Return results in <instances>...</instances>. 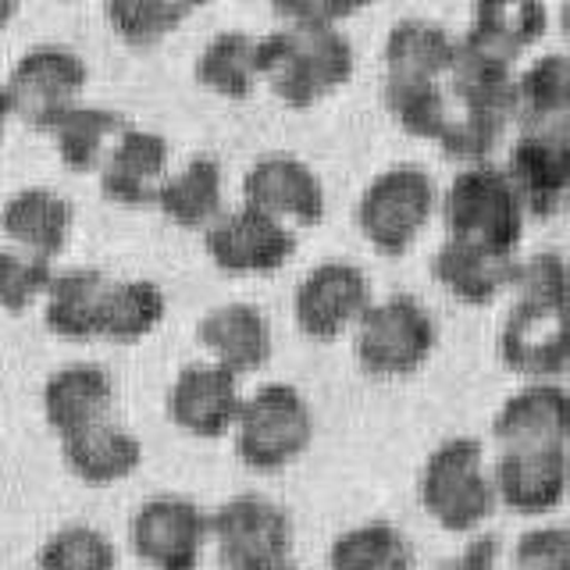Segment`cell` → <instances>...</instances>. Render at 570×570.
Here are the masks:
<instances>
[{
	"label": "cell",
	"mask_w": 570,
	"mask_h": 570,
	"mask_svg": "<svg viewBox=\"0 0 570 570\" xmlns=\"http://www.w3.org/2000/svg\"><path fill=\"white\" fill-rule=\"evenodd\" d=\"M261 79L289 107H311L317 97L350 82L356 50L338 26L285 22L257 36Z\"/></svg>",
	"instance_id": "6da1fadb"
},
{
	"label": "cell",
	"mask_w": 570,
	"mask_h": 570,
	"mask_svg": "<svg viewBox=\"0 0 570 570\" xmlns=\"http://www.w3.org/2000/svg\"><path fill=\"white\" fill-rule=\"evenodd\" d=\"M421 507L432 521L453 534H471L489 521L495 507L492 471L474 435H450L424 456L417 478Z\"/></svg>",
	"instance_id": "7a4b0ae2"
},
{
	"label": "cell",
	"mask_w": 570,
	"mask_h": 570,
	"mask_svg": "<svg viewBox=\"0 0 570 570\" xmlns=\"http://www.w3.org/2000/svg\"><path fill=\"white\" fill-rule=\"evenodd\" d=\"M528 210L517 196L503 165L481 160L463 165L450 189L442 196V222L450 228V239H463L474 246H489L499 254H513L524 236Z\"/></svg>",
	"instance_id": "3957f363"
},
{
	"label": "cell",
	"mask_w": 570,
	"mask_h": 570,
	"mask_svg": "<svg viewBox=\"0 0 570 570\" xmlns=\"http://www.w3.org/2000/svg\"><path fill=\"white\" fill-rule=\"evenodd\" d=\"M439 343V321L410 293L374 299L353 325V353L374 379L414 374Z\"/></svg>",
	"instance_id": "277c9868"
},
{
	"label": "cell",
	"mask_w": 570,
	"mask_h": 570,
	"mask_svg": "<svg viewBox=\"0 0 570 570\" xmlns=\"http://www.w3.org/2000/svg\"><path fill=\"white\" fill-rule=\"evenodd\" d=\"M435 204L439 193L432 171L414 160H400V165L382 168L364 186L356 200V225L379 254L400 257L414 246L421 228L435 214Z\"/></svg>",
	"instance_id": "5b68a950"
},
{
	"label": "cell",
	"mask_w": 570,
	"mask_h": 570,
	"mask_svg": "<svg viewBox=\"0 0 570 570\" xmlns=\"http://www.w3.org/2000/svg\"><path fill=\"white\" fill-rule=\"evenodd\" d=\"M314 439V410L289 382H264L243 400L236 417V453L254 471H282Z\"/></svg>",
	"instance_id": "8992f818"
},
{
	"label": "cell",
	"mask_w": 570,
	"mask_h": 570,
	"mask_svg": "<svg viewBox=\"0 0 570 570\" xmlns=\"http://www.w3.org/2000/svg\"><path fill=\"white\" fill-rule=\"evenodd\" d=\"M210 539L228 570H275L293 560V517L264 492H236L210 513Z\"/></svg>",
	"instance_id": "52a82bcc"
},
{
	"label": "cell",
	"mask_w": 570,
	"mask_h": 570,
	"mask_svg": "<svg viewBox=\"0 0 570 570\" xmlns=\"http://www.w3.org/2000/svg\"><path fill=\"white\" fill-rule=\"evenodd\" d=\"M86 82H89V65L82 53L68 43L50 40L22 50V58L8 71L4 94L11 104V115L50 132L71 107H79Z\"/></svg>",
	"instance_id": "ba28073f"
},
{
	"label": "cell",
	"mask_w": 570,
	"mask_h": 570,
	"mask_svg": "<svg viewBox=\"0 0 570 570\" xmlns=\"http://www.w3.org/2000/svg\"><path fill=\"white\" fill-rule=\"evenodd\" d=\"M210 539V513L183 492H154L129 517V542L157 570H196Z\"/></svg>",
	"instance_id": "9c48e42d"
},
{
	"label": "cell",
	"mask_w": 570,
	"mask_h": 570,
	"mask_svg": "<svg viewBox=\"0 0 570 570\" xmlns=\"http://www.w3.org/2000/svg\"><path fill=\"white\" fill-rule=\"evenodd\" d=\"M507 175L531 218H549L570 189V118L521 125L510 142Z\"/></svg>",
	"instance_id": "30bf717a"
},
{
	"label": "cell",
	"mask_w": 570,
	"mask_h": 570,
	"mask_svg": "<svg viewBox=\"0 0 570 570\" xmlns=\"http://www.w3.org/2000/svg\"><path fill=\"white\" fill-rule=\"evenodd\" d=\"M207 257L232 275H264L296 254V232L254 204L222 210V218L204 228Z\"/></svg>",
	"instance_id": "8fae6325"
},
{
	"label": "cell",
	"mask_w": 570,
	"mask_h": 570,
	"mask_svg": "<svg viewBox=\"0 0 570 570\" xmlns=\"http://www.w3.org/2000/svg\"><path fill=\"white\" fill-rule=\"evenodd\" d=\"M499 356L528 382L557 379L570 367V303H521L499 325Z\"/></svg>",
	"instance_id": "7c38bea8"
},
{
	"label": "cell",
	"mask_w": 570,
	"mask_h": 570,
	"mask_svg": "<svg viewBox=\"0 0 570 570\" xmlns=\"http://www.w3.org/2000/svg\"><path fill=\"white\" fill-rule=\"evenodd\" d=\"M371 278L353 261H321L296 282L293 314L303 335L335 338L371 307Z\"/></svg>",
	"instance_id": "4fadbf2b"
},
{
	"label": "cell",
	"mask_w": 570,
	"mask_h": 570,
	"mask_svg": "<svg viewBox=\"0 0 570 570\" xmlns=\"http://www.w3.org/2000/svg\"><path fill=\"white\" fill-rule=\"evenodd\" d=\"M239 374L218 361H189L178 367L168 385V417L189 435L218 439L228 428H236L243 410Z\"/></svg>",
	"instance_id": "5bb4252c"
},
{
	"label": "cell",
	"mask_w": 570,
	"mask_h": 570,
	"mask_svg": "<svg viewBox=\"0 0 570 570\" xmlns=\"http://www.w3.org/2000/svg\"><path fill=\"white\" fill-rule=\"evenodd\" d=\"M495 503L517 513H546L563 503L570 489L567 445H510L492 463Z\"/></svg>",
	"instance_id": "9a60e30c"
},
{
	"label": "cell",
	"mask_w": 570,
	"mask_h": 570,
	"mask_svg": "<svg viewBox=\"0 0 570 570\" xmlns=\"http://www.w3.org/2000/svg\"><path fill=\"white\" fill-rule=\"evenodd\" d=\"M243 196L285 225H317L325 218V186L307 160L289 150L261 154L243 175Z\"/></svg>",
	"instance_id": "2e32d148"
},
{
	"label": "cell",
	"mask_w": 570,
	"mask_h": 570,
	"mask_svg": "<svg viewBox=\"0 0 570 570\" xmlns=\"http://www.w3.org/2000/svg\"><path fill=\"white\" fill-rule=\"evenodd\" d=\"M492 439L510 445H567L570 442V389L557 379L513 389L492 414Z\"/></svg>",
	"instance_id": "e0dca14e"
},
{
	"label": "cell",
	"mask_w": 570,
	"mask_h": 570,
	"mask_svg": "<svg viewBox=\"0 0 570 570\" xmlns=\"http://www.w3.org/2000/svg\"><path fill=\"white\" fill-rule=\"evenodd\" d=\"M168 139L154 129L129 125L100 160V189L118 204H157V193L168 178Z\"/></svg>",
	"instance_id": "ac0fdd59"
},
{
	"label": "cell",
	"mask_w": 570,
	"mask_h": 570,
	"mask_svg": "<svg viewBox=\"0 0 570 570\" xmlns=\"http://www.w3.org/2000/svg\"><path fill=\"white\" fill-rule=\"evenodd\" d=\"M196 338L210 353V361L225 364L228 371H257L272 361L275 335L272 321L257 307V303L232 299L210 307L200 321H196Z\"/></svg>",
	"instance_id": "d6986e66"
},
{
	"label": "cell",
	"mask_w": 570,
	"mask_h": 570,
	"mask_svg": "<svg viewBox=\"0 0 570 570\" xmlns=\"http://www.w3.org/2000/svg\"><path fill=\"white\" fill-rule=\"evenodd\" d=\"M115 400L111 371L97 361H68L43 382V417L61 439L79 428L104 421Z\"/></svg>",
	"instance_id": "ffe728a7"
},
{
	"label": "cell",
	"mask_w": 570,
	"mask_h": 570,
	"mask_svg": "<svg viewBox=\"0 0 570 570\" xmlns=\"http://www.w3.org/2000/svg\"><path fill=\"white\" fill-rule=\"evenodd\" d=\"M76 204L53 186H22L0 204V232L22 249L53 257L68 246Z\"/></svg>",
	"instance_id": "44dd1931"
},
{
	"label": "cell",
	"mask_w": 570,
	"mask_h": 570,
	"mask_svg": "<svg viewBox=\"0 0 570 570\" xmlns=\"http://www.w3.org/2000/svg\"><path fill=\"white\" fill-rule=\"evenodd\" d=\"M513 264V254H499V249L474 246L463 239H445L432 254V275L460 303L481 307V303H492L499 293L510 289Z\"/></svg>",
	"instance_id": "7402d4cb"
},
{
	"label": "cell",
	"mask_w": 570,
	"mask_h": 570,
	"mask_svg": "<svg viewBox=\"0 0 570 570\" xmlns=\"http://www.w3.org/2000/svg\"><path fill=\"white\" fill-rule=\"evenodd\" d=\"M456 47L460 40L442 22H432V18H421V14H406L400 22H392L382 43L385 76L442 82V79H450V71H453Z\"/></svg>",
	"instance_id": "603a6c76"
},
{
	"label": "cell",
	"mask_w": 570,
	"mask_h": 570,
	"mask_svg": "<svg viewBox=\"0 0 570 570\" xmlns=\"http://www.w3.org/2000/svg\"><path fill=\"white\" fill-rule=\"evenodd\" d=\"M549 29V8L524 0V4H478L471 11V26L460 36V47H468L481 58L513 65L521 50L539 43Z\"/></svg>",
	"instance_id": "cb8c5ba5"
},
{
	"label": "cell",
	"mask_w": 570,
	"mask_h": 570,
	"mask_svg": "<svg viewBox=\"0 0 570 570\" xmlns=\"http://www.w3.org/2000/svg\"><path fill=\"white\" fill-rule=\"evenodd\" d=\"M61 456L89 485H107L132 474L142 460V442L125 424L104 417L61 439Z\"/></svg>",
	"instance_id": "d4e9b609"
},
{
	"label": "cell",
	"mask_w": 570,
	"mask_h": 570,
	"mask_svg": "<svg viewBox=\"0 0 570 570\" xmlns=\"http://www.w3.org/2000/svg\"><path fill=\"white\" fill-rule=\"evenodd\" d=\"M111 282L115 278H107L100 267H65V272H58L43 303L47 328L65 338L100 335L104 303H107Z\"/></svg>",
	"instance_id": "484cf974"
},
{
	"label": "cell",
	"mask_w": 570,
	"mask_h": 570,
	"mask_svg": "<svg viewBox=\"0 0 570 570\" xmlns=\"http://www.w3.org/2000/svg\"><path fill=\"white\" fill-rule=\"evenodd\" d=\"M222 200H225V168L207 150L193 154L183 168L171 171L157 193V207L183 228L214 225L222 218Z\"/></svg>",
	"instance_id": "4316f807"
},
{
	"label": "cell",
	"mask_w": 570,
	"mask_h": 570,
	"mask_svg": "<svg viewBox=\"0 0 570 570\" xmlns=\"http://www.w3.org/2000/svg\"><path fill=\"white\" fill-rule=\"evenodd\" d=\"M196 79L200 86L214 89V94L243 100L254 94V86L261 79L257 65V36H249L243 29H222L196 53Z\"/></svg>",
	"instance_id": "83f0119b"
},
{
	"label": "cell",
	"mask_w": 570,
	"mask_h": 570,
	"mask_svg": "<svg viewBox=\"0 0 570 570\" xmlns=\"http://www.w3.org/2000/svg\"><path fill=\"white\" fill-rule=\"evenodd\" d=\"M417 557L392 521H364L338 531L328 546V570H414Z\"/></svg>",
	"instance_id": "f1b7e54d"
},
{
	"label": "cell",
	"mask_w": 570,
	"mask_h": 570,
	"mask_svg": "<svg viewBox=\"0 0 570 570\" xmlns=\"http://www.w3.org/2000/svg\"><path fill=\"white\" fill-rule=\"evenodd\" d=\"M129 118L115 107H104V104H79L53 125L50 136H53V147H58V157L65 160L68 168L76 171H89L97 168L107 147L129 129Z\"/></svg>",
	"instance_id": "f546056e"
},
{
	"label": "cell",
	"mask_w": 570,
	"mask_h": 570,
	"mask_svg": "<svg viewBox=\"0 0 570 570\" xmlns=\"http://www.w3.org/2000/svg\"><path fill=\"white\" fill-rule=\"evenodd\" d=\"M513 65L481 58V53L456 47V61L450 71V97L456 107H468V111L481 115H495V118H513Z\"/></svg>",
	"instance_id": "4dcf8cb0"
},
{
	"label": "cell",
	"mask_w": 570,
	"mask_h": 570,
	"mask_svg": "<svg viewBox=\"0 0 570 570\" xmlns=\"http://www.w3.org/2000/svg\"><path fill=\"white\" fill-rule=\"evenodd\" d=\"M513 118L521 125L570 118V50H546L517 76Z\"/></svg>",
	"instance_id": "1f68e13d"
},
{
	"label": "cell",
	"mask_w": 570,
	"mask_h": 570,
	"mask_svg": "<svg viewBox=\"0 0 570 570\" xmlns=\"http://www.w3.org/2000/svg\"><path fill=\"white\" fill-rule=\"evenodd\" d=\"M168 311V296L150 278H118L107 289L100 335H111L118 343H136L154 332Z\"/></svg>",
	"instance_id": "d6a6232c"
},
{
	"label": "cell",
	"mask_w": 570,
	"mask_h": 570,
	"mask_svg": "<svg viewBox=\"0 0 570 570\" xmlns=\"http://www.w3.org/2000/svg\"><path fill=\"white\" fill-rule=\"evenodd\" d=\"M382 97L389 115L396 118L410 136L439 139L445 118L453 111V97L439 79H410V76H385Z\"/></svg>",
	"instance_id": "836d02e7"
},
{
	"label": "cell",
	"mask_w": 570,
	"mask_h": 570,
	"mask_svg": "<svg viewBox=\"0 0 570 570\" xmlns=\"http://www.w3.org/2000/svg\"><path fill=\"white\" fill-rule=\"evenodd\" d=\"M115 542L111 534L86 524L71 521L58 531L47 534V542L40 546L36 567L40 570H115Z\"/></svg>",
	"instance_id": "e575fe53"
},
{
	"label": "cell",
	"mask_w": 570,
	"mask_h": 570,
	"mask_svg": "<svg viewBox=\"0 0 570 570\" xmlns=\"http://www.w3.org/2000/svg\"><path fill=\"white\" fill-rule=\"evenodd\" d=\"M107 22L125 43L150 47L178 29L183 18L193 14V4H171V0H107Z\"/></svg>",
	"instance_id": "d590c367"
},
{
	"label": "cell",
	"mask_w": 570,
	"mask_h": 570,
	"mask_svg": "<svg viewBox=\"0 0 570 570\" xmlns=\"http://www.w3.org/2000/svg\"><path fill=\"white\" fill-rule=\"evenodd\" d=\"M507 125H510L507 118L468 111V107L453 104L450 118H445V129L435 142L445 157L463 160V165H481V160H489V154L495 150V142L503 139Z\"/></svg>",
	"instance_id": "8d00e7d4"
},
{
	"label": "cell",
	"mask_w": 570,
	"mask_h": 570,
	"mask_svg": "<svg viewBox=\"0 0 570 570\" xmlns=\"http://www.w3.org/2000/svg\"><path fill=\"white\" fill-rule=\"evenodd\" d=\"M53 282L50 257L22 246H0V307L18 314Z\"/></svg>",
	"instance_id": "74e56055"
},
{
	"label": "cell",
	"mask_w": 570,
	"mask_h": 570,
	"mask_svg": "<svg viewBox=\"0 0 570 570\" xmlns=\"http://www.w3.org/2000/svg\"><path fill=\"white\" fill-rule=\"evenodd\" d=\"M510 289L521 303H570V261L557 249L517 257Z\"/></svg>",
	"instance_id": "f35d334b"
},
{
	"label": "cell",
	"mask_w": 570,
	"mask_h": 570,
	"mask_svg": "<svg viewBox=\"0 0 570 570\" xmlns=\"http://www.w3.org/2000/svg\"><path fill=\"white\" fill-rule=\"evenodd\" d=\"M517 570H570V524H539L513 542Z\"/></svg>",
	"instance_id": "ab89813d"
},
{
	"label": "cell",
	"mask_w": 570,
	"mask_h": 570,
	"mask_svg": "<svg viewBox=\"0 0 570 570\" xmlns=\"http://www.w3.org/2000/svg\"><path fill=\"white\" fill-rule=\"evenodd\" d=\"M495 567H499V534L495 531H474L450 563V570H495Z\"/></svg>",
	"instance_id": "60d3db41"
},
{
	"label": "cell",
	"mask_w": 570,
	"mask_h": 570,
	"mask_svg": "<svg viewBox=\"0 0 570 570\" xmlns=\"http://www.w3.org/2000/svg\"><path fill=\"white\" fill-rule=\"evenodd\" d=\"M353 4H328V0H293V4H278L275 14L285 22H314V26H338V18L353 14Z\"/></svg>",
	"instance_id": "b9f144b4"
},
{
	"label": "cell",
	"mask_w": 570,
	"mask_h": 570,
	"mask_svg": "<svg viewBox=\"0 0 570 570\" xmlns=\"http://www.w3.org/2000/svg\"><path fill=\"white\" fill-rule=\"evenodd\" d=\"M14 11H18L14 0H0V26H4L8 18H14Z\"/></svg>",
	"instance_id": "7bdbcfd3"
},
{
	"label": "cell",
	"mask_w": 570,
	"mask_h": 570,
	"mask_svg": "<svg viewBox=\"0 0 570 570\" xmlns=\"http://www.w3.org/2000/svg\"><path fill=\"white\" fill-rule=\"evenodd\" d=\"M8 115H11V104H8V94H4V86H0V129H4Z\"/></svg>",
	"instance_id": "ee69618b"
},
{
	"label": "cell",
	"mask_w": 570,
	"mask_h": 570,
	"mask_svg": "<svg viewBox=\"0 0 570 570\" xmlns=\"http://www.w3.org/2000/svg\"><path fill=\"white\" fill-rule=\"evenodd\" d=\"M560 29H563V36L570 40V4H563V8H560Z\"/></svg>",
	"instance_id": "f6af8a7d"
},
{
	"label": "cell",
	"mask_w": 570,
	"mask_h": 570,
	"mask_svg": "<svg viewBox=\"0 0 570 570\" xmlns=\"http://www.w3.org/2000/svg\"><path fill=\"white\" fill-rule=\"evenodd\" d=\"M275 570H303V567H299L296 560H289V563H282V567H275Z\"/></svg>",
	"instance_id": "bcb514c9"
},
{
	"label": "cell",
	"mask_w": 570,
	"mask_h": 570,
	"mask_svg": "<svg viewBox=\"0 0 570 570\" xmlns=\"http://www.w3.org/2000/svg\"><path fill=\"white\" fill-rule=\"evenodd\" d=\"M563 207L570 210V189H567V196H563Z\"/></svg>",
	"instance_id": "7dc6e473"
}]
</instances>
